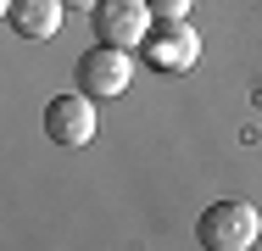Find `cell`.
I'll list each match as a JSON object with an SVG mask.
<instances>
[{"label":"cell","instance_id":"obj_1","mask_svg":"<svg viewBox=\"0 0 262 251\" xmlns=\"http://www.w3.org/2000/svg\"><path fill=\"white\" fill-rule=\"evenodd\" d=\"M195 235H201L207 251H251L262 235V218L246 201H212L201 212V223H195Z\"/></svg>","mask_w":262,"mask_h":251},{"label":"cell","instance_id":"obj_2","mask_svg":"<svg viewBox=\"0 0 262 251\" xmlns=\"http://www.w3.org/2000/svg\"><path fill=\"white\" fill-rule=\"evenodd\" d=\"M90 23H95V39L117 50H134L151 39V6L145 0H101L90 11Z\"/></svg>","mask_w":262,"mask_h":251},{"label":"cell","instance_id":"obj_3","mask_svg":"<svg viewBox=\"0 0 262 251\" xmlns=\"http://www.w3.org/2000/svg\"><path fill=\"white\" fill-rule=\"evenodd\" d=\"M128 78H134V61L117 45H95V50L78 56V90L84 95H123Z\"/></svg>","mask_w":262,"mask_h":251},{"label":"cell","instance_id":"obj_4","mask_svg":"<svg viewBox=\"0 0 262 251\" xmlns=\"http://www.w3.org/2000/svg\"><path fill=\"white\" fill-rule=\"evenodd\" d=\"M45 134L56 145H90L95 140V95H84V90L56 95L45 106Z\"/></svg>","mask_w":262,"mask_h":251},{"label":"cell","instance_id":"obj_5","mask_svg":"<svg viewBox=\"0 0 262 251\" xmlns=\"http://www.w3.org/2000/svg\"><path fill=\"white\" fill-rule=\"evenodd\" d=\"M140 50H145V61L157 73H190L195 56H201V39H195L190 23H162V28H151V39Z\"/></svg>","mask_w":262,"mask_h":251},{"label":"cell","instance_id":"obj_6","mask_svg":"<svg viewBox=\"0 0 262 251\" xmlns=\"http://www.w3.org/2000/svg\"><path fill=\"white\" fill-rule=\"evenodd\" d=\"M61 0H11L6 6V17H11V28L23 34V39H56V28H61Z\"/></svg>","mask_w":262,"mask_h":251},{"label":"cell","instance_id":"obj_7","mask_svg":"<svg viewBox=\"0 0 262 251\" xmlns=\"http://www.w3.org/2000/svg\"><path fill=\"white\" fill-rule=\"evenodd\" d=\"M145 6H151L157 23H184L190 17V0H145Z\"/></svg>","mask_w":262,"mask_h":251},{"label":"cell","instance_id":"obj_8","mask_svg":"<svg viewBox=\"0 0 262 251\" xmlns=\"http://www.w3.org/2000/svg\"><path fill=\"white\" fill-rule=\"evenodd\" d=\"M61 6H78V11H95L101 0H61Z\"/></svg>","mask_w":262,"mask_h":251}]
</instances>
